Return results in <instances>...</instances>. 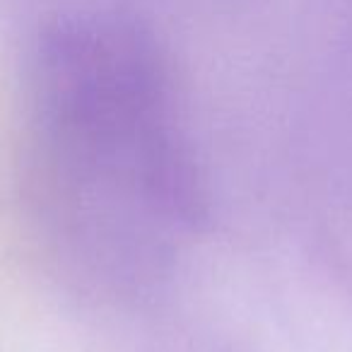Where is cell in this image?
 I'll return each mask as SVG.
<instances>
[{"mask_svg":"<svg viewBox=\"0 0 352 352\" xmlns=\"http://www.w3.org/2000/svg\"><path fill=\"white\" fill-rule=\"evenodd\" d=\"M41 121L78 171L131 188L184 225L206 220V196L174 123L155 54L135 32L73 25L41 60Z\"/></svg>","mask_w":352,"mask_h":352,"instance_id":"cell-1","label":"cell"}]
</instances>
